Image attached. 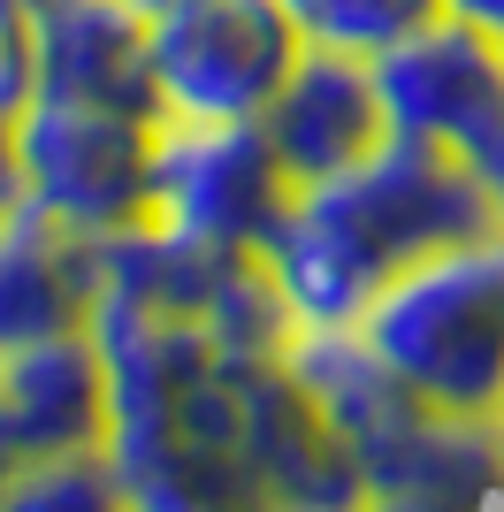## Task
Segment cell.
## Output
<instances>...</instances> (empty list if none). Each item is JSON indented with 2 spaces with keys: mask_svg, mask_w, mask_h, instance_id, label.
Wrapping results in <instances>:
<instances>
[{
  "mask_svg": "<svg viewBox=\"0 0 504 512\" xmlns=\"http://www.w3.org/2000/svg\"><path fill=\"white\" fill-rule=\"evenodd\" d=\"M107 436H115V383L92 329L23 344L0 360V459L8 467L107 451Z\"/></svg>",
  "mask_w": 504,
  "mask_h": 512,
  "instance_id": "10",
  "label": "cell"
},
{
  "mask_svg": "<svg viewBox=\"0 0 504 512\" xmlns=\"http://www.w3.org/2000/svg\"><path fill=\"white\" fill-rule=\"evenodd\" d=\"M298 184L260 123H161V169H153V214L184 237L268 253L291 222Z\"/></svg>",
  "mask_w": 504,
  "mask_h": 512,
  "instance_id": "4",
  "label": "cell"
},
{
  "mask_svg": "<svg viewBox=\"0 0 504 512\" xmlns=\"http://www.w3.org/2000/svg\"><path fill=\"white\" fill-rule=\"evenodd\" d=\"M443 16L466 23V31H482V39L504 46V0H443Z\"/></svg>",
  "mask_w": 504,
  "mask_h": 512,
  "instance_id": "19",
  "label": "cell"
},
{
  "mask_svg": "<svg viewBox=\"0 0 504 512\" xmlns=\"http://www.w3.org/2000/svg\"><path fill=\"white\" fill-rule=\"evenodd\" d=\"M161 123L153 92V23L123 0H39V92Z\"/></svg>",
  "mask_w": 504,
  "mask_h": 512,
  "instance_id": "12",
  "label": "cell"
},
{
  "mask_svg": "<svg viewBox=\"0 0 504 512\" xmlns=\"http://www.w3.org/2000/svg\"><path fill=\"white\" fill-rule=\"evenodd\" d=\"M115 467L130 482V512H283L237 444L230 375H214L176 428L146 444H115Z\"/></svg>",
  "mask_w": 504,
  "mask_h": 512,
  "instance_id": "9",
  "label": "cell"
},
{
  "mask_svg": "<svg viewBox=\"0 0 504 512\" xmlns=\"http://www.w3.org/2000/svg\"><path fill=\"white\" fill-rule=\"evenodd\" d=\"M100 291H107L100 237L39 214L31 199L16 214H0V360L23 344L92 329Z\"/></svg>",
  "mask_w": 504,
  "mask_h": 512,
  "instance_id": "11",
  "label": "cell"
},
{
  "mask_svg": "<svg viewBox=\"0 0 504 512\" xmlns=\"http://www.w3.org/2000/svg\"><path fill=\"white\" fill-rule=\"evenodd\" d=\"M161 123L84 100H31L16 115V176L23 199L84 237H123L153 222Z\"/></svg>",
  "mask_w": 504,
  "mask_h": 512,
  "instance_id": "2",
  "label": "cell"
},
{
  "mask_svg": "<svg viewBox=\"0 0 504 512\" xmlns=\"http://www.w3.org/2000/svg\"><path fill=\"white\" fill-rule=\"evenodd\" d=\"M306 39L283 0H184L153 16L161 123H260Z\"/></svg>",
  "mask_w": 504,
  "mask_h": 512,
  "instance_id": "3",
  "label": "cell"
},
{
  "mask_svg": "<svg viewBox=\"0 0 504 512\" xmlns=\"http://www.w3.org/2000/svg\"><path fill=\"white\" fill-rule=\"evenodd\" d=\"M268 268L283 283V299H291L298 329H359V314L375 306V291L398 268L375 253V237L359 230L344 199L321 184V192H298L291 222L275 230L268 245Z\"/></svg>",
  "mask_w": 504,
  "mask_h": 512,
  "instance_id": "13",
  "label": "cell"
},
{
  "mask_svg": "<svg viewBox=\"0 0 504 512\" xmlns=\"http://www.w3.org/2000/svg\"><path fill=\"white\" fill-rule=\"evenodd\" d=\"M359 337L428 413L504 428V237L405 260Z\"/></svg>",
  "mask_w": 504,
  "mask_h": 512,
  "instance_id": "1",
  "label": "cell"
},
{
  "mask_svg": "<svg viewBox=\"0 0 504 512\" xmlns=\"http://www.w3.org/2000/svg\"><path fill=\"white\" fill-rule=\"evenodd\" d=\"M237 398V444H245L252 474L275 490L283 512H359L367 482H359L352 444L336 436V421L321 413V398L298 383L291 352L283 360L222 367Z\"/></svg>",
  "mask_w": 504,
  "mask_h": 512,
  "instance_id": "7",
  "label": "cell"
},
{
  "mask_svg": "<svg viewBox=\"0 0 504 512\" xmlns=\"http://www.w3.org/2000/svg\"><path fill=\"white\" fill-rule=\"evenodd\" d=\"M268 146L283 153L298 192H321V184H344L359 161H375L382 138H390V107H382V77L375 62L359 54H329V46H306L298 69L283 77V92L260 115Z\"/></svg>",
  "mask_w": 504,
  "mask_h": 512,
  "instance_id": "8",
  "label": "cell"
},
{
  "mask_svg": "<svg viewBox=\"0 0 504 512\" xmlns=\"http://www.w3.org/2000/svg\"><path fill=\"white\" fill-rule=\"evenodd\" d=\"M0 512H130V482L115 467V451L23 459L0 474Z\"/></svg>",
  "mask_w": 504,
  "mask_h": 512,
  "instance_id": "16",
  "label": "cell"
},
{
  "mask_svg": "<svg viewBox=\"0 0 504 512\" xmlns=\"http://www.w3.org/2000/svg\"><path fill=\"white\" fill-rule=\"evenodd\" d=\"M39 92V0H0V115L16 123Z\"/></svg>",
  "mask_w": 504,
  "mask_h": 512,
  "instance_id": "17",
  "label": "cell"
},
{
  "mask_svg": "<svg viewBox=\"0 0 504 512\" xmlns=\"http://www.w3.org/2000/svg\"><path fill=\"white\" fill-rule=\"evenodd\" d=\"M306 46H329V54H359V62H382L390 46L420 39L428 23L443 16V0H283Z\"/></svg>",
  "mask_w": 504,
  "mask_h": 512,
  "instance_id": "15",
  "label": "cell"
},
{
  "mask_svg": "<svg viewBox=\"0 0 504 512\" xmlns=\"http://www.w3.org/2000/svg\"><path fill=\"white\" fill-rule=\"evenodd\" d=\"M23 207V176H16V123L0 115V214Z\"/></svg>",
  "mask_w": 504,
  "mask_h": 512,
  "instance_id": "20",
  "label": "cell"
},
{
  "mask_svg": "<svg viewBox=\"0 0 504 512\" xmlns=\"http://www.w3.org/2000/svg\"><path fill=\"white\" fill-rule=\"evenodd\" d=\"M382 107L398 138L451 146L466 169L504 199V46L436 16L420 39L390 46L375 62Z\"/></svg>",
  "mask_w": 504,
  "mask_h": 512,
  "instance_id": "5",
  "label": "cell"
},
{
  "mask_svg": "<svg viewBox=\"0 0 504 512\" xmlns=\"http://www.w3.org/2000/svg\"><path fill=\"white\" fill-rule=\"evenodd\" d=\"M344 199L359 230L375 237V253L390 268L420 253H443V245H474V237H504V199L489 192L482 176L466 169L451 146H428V138H382L375 161H359L344 184H329Z\"/></svg>",
  "mask_w": 504,
  "mask_h": 512,
  "instance_id": "6",
  "label": "cell"
},
{
  "mask_svg": "<svg viewBox=\"0 0 504 512\" xmlns=\"http://www.w3.org/2000/svg\"><path fill=\"white\" fill-rule=\"evenodd\" d=\"M359 512H504V490H474V482H436V490H382Z\"/></svg>",
  "mask_w": 504,
  "mask_h": 512,
  "instance_id": "18",
  "label": "cell"
},
{
  "mask_svg": "<svg viewBox=\"0 0 504 512\" xmlns=\"http://www.w3.org/2000/svg\"><path fill=\"white\" fill-rule=\"evenodd\" d=\"M199 329H207L214 360L222 367H252V360H283L298 344V314L283 299V283H275L268 253H237L222 268V283L207 291L199 306Z\"/></svg>",
  "mask_w": 504,
  "mask_h": 512,
  "instance_id": "14",
  "label": "cell"
},
{
  "mask_svg": "<svg viewBox=\"0 0 504 512\" xmlns=\"http://www.w3.org/2000/svg\"><path fill=\"white\" fill-rule=\"evenodd\" d=\"M123 8H138V16L153 23V16H168V8H184V0H123Z\"/></svg>",
  "mask_w": 504,
  "mask_h": 512,
  "instance_id": "21",
  "label": "cell"
}]
</instances>
